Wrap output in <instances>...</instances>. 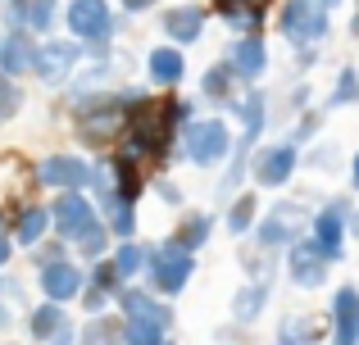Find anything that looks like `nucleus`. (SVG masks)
Masks as SVG:
<instances>
[{"label":"nucleus","mask_w":359,"mask_h":345,"mask_svg":"<svg viewBox=\"0 0 359 345\" xmlns=\"http://www.w3.org/2000/svg\"><path fill=\"white\" fill-rule=\"evenodd\" d=\"M309 213H314L309 200H300V195H282V200H273L269 209H259V223H255L250 241L259 250H269V255H287V250L309 232Z\"/></svg>","instance_id":"nucleus-1"},{"label":"nucleus","mask_w":359,"mask_h":345,"mask_svg":"<svg viewBox=\"0 0 359 345\" xmlns=\"http://www.w3.org/2000/svg\"><path fill=\"white\" fill-rule=\"evenodd\" d=\"M351 204H355L351 191H337V195H323V200L314 204V213H309V232L305 237L314 241V250L332 268L351 255Z\"/></svg>","instance_id":"nucleus-2"},{"label":"nucleus","mask_w":359,"mask_h":345,"mask_svg":"<svg viewBox=\"0 0 359 345\" xmlns=\"http://www.w3.org/2000/svg\"><path fill=\"white\" fill-rule=\"evenodd\" d=\"M232 127L223 118H191V123L177 132V160H187L191 169H223L232 160Z\"/></svg>","instance_id":"nucleus-3"},{"label":"nucleus","mask_w":359,"mask_h":345,"mask_svg":"<svg viewBox=\"0 0 359 345\" xmlns=\"http://www.w3.org/2000/svg\"><path fill=\"white\" fill-rule=\"evenodd\" d=\"M278 36L300 50V45H323L332 36V9L323 0H282L278 5Z\"/></svg>","instance_id":"nucleus-4"},{"label":"nucleus","mask_w":359,"mask_h":345,"mask_svg":"<svg viewBox=\"0 0 359 345\" xmlns=\"http://www.w3.org/2000/svg\"><path fill=\"white\" fill-rule=\"evenodd\" d=\"M141 273H146L150 291L168 300V295H182L187 282L196 277V255L168 237V241H159V246L146 250V268H141Z\"/></svg>","instance_id":"nucleus-5"},{"label":"nucleus","mask_w":359,"mask_h":345,"mask_svg":"<svg viewBox=\"0 0 359 345\" xmlns=\"http://www.w3.org/2000/svg\"><path fill=\"white\" fill-rule=\"evenodd\" d=\"M300 155H305V146H296L287 132L278 141H259L250 155V182L259 191H287L300 173Z\"/></svg>","instance_id":"nucleus-6"},{"label":"nucleus","mask_w":359,"mask_h":345,"mask_svg":"<svg viewBox=\"0 0 359 345\" xmlns=\"http://www.w3.org/2000/svg\"><path fill=\"white\" fill-rule=\"evenodd\" d=\"M78 64H82V41H73V36H55V41H41L32 50L27 73H32L36 82H46V87H64V82L78 73Z\"/></svg>","instance_id":"nucleus-7"},{"label":"nucleus","mask_w":359,"mask_h":345,"mask_svg":"<svg viewBox=\"0 0 359 345\" xmlns=\"http://www.w3.org/2000/svg\"><path fill=\"white\" fill-rule=\"evenodd\" d=\"M64 23H69L73 41H82V45H105L109 32H114V9H109V0H69Z\"/></svg>","instance_id":"nucleus-8"},{"label":"nucleus","mask_w":359,"mask_h":345,"mask_svg":"<svg viewBox=\"0 0 359 345\" xmlns=\"http://www.w3.org/2000/svg\"><path fill=\"white\" fill-rule=\"evenodd\" d=\"M282 273H287V282L296 286V291H323L327 277H332V264L314 250L309 237H300L296 246L282 255Z\"/></svg>","instance_id":"nucleus-9"},{"label":"nucleus","mask_w":359,"mask_h":345,"mask_svg":"<svg viewBox=\"0 0 359 345\" xmlns=\"http://www.w3.org/2000/svg\"><path fill=\"white\" fill-rule=\"evenodd\" d=\"M50 223H55V232L73 246V241H82L87 232L100 227V213H96V204H91L82 191H60V200L50 204Z\"/></svg>","instance_id":"nucleus-10"},{"label":"nucleus","mask_w":359,"mask_h":345,"mask_svg":"<svg viewBox=\"0 0 359 345\" xmlns=\"http://www.w3.org/2000/svg\"><path fill=\"white\" fill-rule=\"evenodd\" d=\"M223 59L232 64V73H237L241 87H259L264 73L273 69V55H269V41H264V36H232L228 50H223Z\"/></svg>","instance_id":"nucleus-11"},{"label":"nucleus","mask_w":359,"mask_h":345,"mask_svg":"<svg viewBox=\"0 0 359 345\" xmlns=\"http://www.w3.org/2000/svg\"><path fill=\"white\" fill-rule=\"evenodd\" d=\"M327 345H359V286L341 282L327 300Z\"/></svg>","instance_id":"nucleus-12"},{"label":"nucleus","mask_w":359,"mask_h":345,"mask_svg":"<svg viewBox=\"0 0 359 345\" xmlns=\"http://www.w3.org/2000/svg\"><path fill=\"white\" fill-rule=\"evenodd\" d=\"M205 27H210V9L196 5V0L173 5V9H164V14H159V32H164L173 45H196L205 36Z\"/></svg>","instance_id":"nucleus-13"},{"label":"nucleus","mask_w":359,"mask_h":345,"mask_svg":"<svg viewBox=\"0 0 359 345\" xmlns=\"http://www.w3.org/2000/svg\"><path fill=\"white\" fill-rule=\"evenodd\" d=\"M214 14L223 18V27L232 36H264L269 0H214Z\"/></svg>","instance_id":"nucleus-14"},{"label":"nucleus","mask_w":359,"mask_h":345,"mask_svg":"<svg viewBox=\"0 0 359 345\" xmlns=\"http://www.w3.org/2000/svg\"><path fill=\"white\" fill-rule=\"evenodd\" d=\"M87 177H91V164L82 155H46L36 164V182L50 186V191H78V186H87Z\"/></svg>","instance_id":"nucleus-15"},{"label":"nucleus","mask_w":359,"mask_h":345,"mask_svg":"<svg viewBox=\"0 0 359 345\" xmlns=\"http://www.w3.org/2000/svg\"><path fill=\"white\" fill-rule=\"evenodd\" d=\"M118 309L128 323H155V328H173V309L164 304V295H150L141 286H118Z\"/></svg>","instance_id":"nucleus-16"},{"label":"nucleus","mask_w":359,"mask_h":345,"mask_svg":"<svg viewBox=\"0 0 359 345\" xmlns=\"http://www.w3.org/2000/svg\"><path fill=\"white\" fill-rule=\"evenodd\" d=\"M36 282H41L46 300L64 304V300H78L82 291H87V273H82L78 264H69V259H60V264H46L36 268Z\"/></svg>","instance_id":"nucleus-17"},{"label":"nucleus","mask_w":359,"mask_h":345,"mask_svg":"<svg viewBox=\"0 0 359 345\" xmlns=\"http://www.w3.org/2000/svg\"><path fill=\"white\" fill-rule=\"evenodd\" d=\"M323 341H327V323H318L314 314H282L269 345H323Z\"/></svg>","instance_id":"nucleus-18"},{"label":"nucleus","mask_w":359,"mask_h":345,"mask_svg":"<svg viewBox=\"0 0 359 345\" xmlns=\"http://www.w3.org/2000/svg\"><path fill=\"white\" fill-rule=\"evenodd\" d=\"M269 304H273V282H245L232 291V323L237 328H255Z\"/></svg>","instance_id":"nucleus-19"},{"label":"nucleus","mask_w":359,"mask_h":345,"mask_svg":"<svg viewBox=\"0 0 359 345\" xmlns=\"http://www.w3.org/2000/svg\"><path fill=\"white\" fill-rule=\"evenodd\" d=\"M237 96H241V82H237V73H232V64H228V59H214L210 69L201 73V100L228 109Z\"/></svg>","instance_id":"nucleus-20"},{"label":"nucleus","mask_w":359,"mask_h":345,"mask_svg":"<svg viewBox=\"0 0 359 345\" xmlns=\"http://www.w3.org/2000/svg\"><path fill=\"white\" fill-rule=\"evenodd\" d=\"M146 78H150V87H177L187 78L182 45H155L146 55Z\"/></svg>","instance_id":"nucleus-21"},{"label":"nucleus","mask_w":359,"mask_h":345,"mask_svg":"<svg viewBox=\"0 0 359 345\" xmlns=\"http://www.w3.org/2000/svg\"><path fill=\"white\" fill-rule=\"evenodd\" d=\"M32 50H36V41L23 32V27L5 32V36H0V78H18V73H27Z\"/></svg>","instance_id":"nucleus-22"},{"label":"nucleus","mask_w":359,"mask_h":345,"mask_svg":"<svg viewBox=\"0 0 359 345\" xmlns=\"http://www.w3.org/2000/svg\"><path fill=\"white\" fill-rule=\"evenodd\" d=\"M255 223H259V191H237L228 200V209H223V227H228V237H250Z\"/></svg>","instance_id":"nucleus-23"},{"label":"nucleus","mask_w":359,"mask_h":345,"mask_svg":"<svg viewBox=\"0 0 359 345\" xmlns=\"http://www.w3.org/2000/svg\"><path fill=\"white\" fill-rule=\"evenodd\" d=\"M214 227H219V218H214L210 209H191V213H182V223H177V232H173V241H177V246H187V250L196 255V250L210 246Z\"/></svg>","instance_id":"nucleus-24"},{"label":"nucleus","mask_w":359,"mask_h":345,"mask_svg":"<svg viewBox=\"0 0 359 345\" xmlns=\"http://www.w3.org/2000/svg\"><path fill=\"white\" fill-rule=\"evenodd\" d=\"M323 109L327 114H337V109H359V69L355 64H341V69L332 73V87H327V96H323Z\"/></svg>","instance_id":"nucleus-25"},{"label":"nucleus","mask_w":359,"mask_h":345,"mask_svg":"<svg viewBox=\"0 0 359 345\" xmlns=\"http://www.w3.org/2000/svg\"><path fill=\"white\" fill-rule=\"evenodd\" d=\"M27 332H32L41 345L55 341V337H64V332H69V314H64V304H55V300L36 304V309L27 314Z\"/></svg>","instance_id":"nucleus-26"},{"label":"nucleus","mask_w":359,"mask_h":345,"mask_svg":"<svg viewBox=\"0 0 359 345\" xmlns=\"http://www.w3.org/2000/svg\"><path fill=\"white\" fill-rule=\"evenodd\" d=\"M105 232H114L118 241H132V232H137V204H132V195H105Z\"/></svg>","instance_id":"nucleus-27"},{"label":"nucleus","mask_w":359,"mask_h":345,"mask_svg":"<svg viewBox=\"0 0 359 345\" xmlns=\"http://www.w3.org/2000/svg\"><path fill=\"white\" fill-rule=\"evenodd\" d=\"M50 209L46 204H27L23 213L14 218V241H23V246H36V241H46V232H50Z\"/></svg>","instance_id":"nucleus-28"},{"label":"nucleus","mask_w":359,"mask_h":345,"mask_svg":"<svg viewBox=\"0 0 359 345\" xmlns=\"http://www.w3.org/2000/svg\"><path fill=\"white\" fill-rule=\"evenodd\" d=\"M300 169H309V173H337V169H346V155H341V146H337V141H323V136H318L314 146H305Z\"/></svg>","instance_id":"nucleus-29"},{"label":"nucleus","mask_w":359,"mask_h":345,"mask_svg":"<svg viewBox=\"0 0 359 345\" xmlns=\"http://www.w3.org/2000/svg\"><path fill=\"white\" fill-rule=\"evenodd\" d=\"M78 345H123V323H87V328L78 332Z\"/></svg>","instance_id":"nucleus-30"},{"label":"nucleus","mask_w":359,"mask_h":345,"mask_svg":"<svg viewBox=\"0 0 359 345\" xmlns=\"http://www.w3.org/2000/svg\"><path fill=\"white\" fill-rule=\"evenodd\" d=\"M55 14H60V9H55V0H27V18H23V27L27 32H50L55 27Z\"/></svg>","instance_id":"nucleus-31"},{"label":"nucleus","mask_w":359,"mask_h":345,"mask_svg":"<svg viewBox=\"0 0 359 345\" xmlns=\"http://www.w3.org/2000/svg\"><path fill=\"white\" fill-rule=\"evenodd\" d=\"M109 259H114L118 277H132V273H141V268H146V250H141L137 241H123V246H118Z\"/></svg>","instance_id":"nucleus-32"},{"label":"nucleus","mask_w":359,"mask_h":345,"mask_svg":"<svg viewBox=\"0 0 359 345\" xmlns=\"http://www.w3.org/2000/svg\"><path fill=\"white\" fill-rule=\"evenodd\" d=\"M123 345H164V328H155V323H128V318H123Z\"/></svg>","instance_id":"nucleus-33"},{"label":"nucleus","mask_w":359,"mask_h":345,"mask_svg":"<svg viewBox=\"0 0 359 345\" xmlns=\"http://www.w3.org/2000/svg\"><path fill=\"white\" fill-rule=\"evenodd\" d=\"M309 105H314V82L296 78V82H291V91H287V118H296L300 109H309Z\"/></svg>","instance_id":"nucleus-34"},{"label":"nucleus","mask_w":359,"mask_h":345,"mask_svg":"<svg viewBox=\"0 0 359 345\" xmlns=\"http://www.w3.org/2000/svg\"><path fill=\"white\" fill-rule=\"evenodd\" d=\"M159 114H164V123L173 127V132H182V127L196 118V105L191 100H168V105H159Z\"/></svg>","instance_id":"nucleus-35"},{"label":"nucleus","mask_w":359,"mask_h":345,"mask_svg":"<svg viewBox=\"0 0 359 345\" xmlns=\"http://www.w3.org/2000/svg\"><path fill=\"white\" fill-rule=\"evenodd\" d=\"M91 286H100V291H109V295H118V286H123V277H118V268H114V259H96V273H91Z\"/></svg>","instance_id":"nucleus-36"},{"label":"nucleus","mask_w":359,"mask_h":345,"mask_svg":"<svg viewBox=\"0 0 359 345\" xmlns=\"http://www.w3.org/2000/svg\"><path fill=\"white\" fill-rule=\"evenodd\" d=\"M18 105H23V91H18V82H14V78H0V123L18 114Z\"/></svg>","instance_id":"nucleus-37"},{"label":"nucleus","mask_w":359,"mask_h":345,"mask_svg":"<svg viewBox=\"0 0 359 345\" xmlns=\"http://www.w3.org/2000/svg\"><path fill=\"white\" fill-rule=\"evenodd\" d=\"M105 227H96V232H87L82 241H73V250H78L82 259H105Z\"/></svg>","instance_id":"nucleus-38"},{"label":"nucleus","mask_w":359,"mask_h":345,"mask_svg":"<svg viewBox=\"0 0 359 345\" xmlns=\"http://www.w3.org/2000/svg\"><path fill=\"white\" fill-rule=\"evenodd\" d=\"M296 55V78H309V73L318 69V59H323V45H300V50H291Z\"/></svg>","instance_id":"nucleus-39"},{"label":"nucleus","mask_w":359,"mask_h":345,"mask_svg":"<svg viewBox=\"0 0 359 345\" xmlns=\"http://www.w3.org/2000/svg\"><path fill=\"white\" fill-rule=\"evenodd\" d=\"M69 255V246H64V241H36V268H46V264H60V259Z\"/></svg>","instance_id":"nucleus-40"},{"label":"nucleus","mask_w":359,"mask_h":345,"mask_svg":"<svg viewBox=\"0 0 359 345\" xmlns=\"http://www.w3.org/2000/svg\"><path fill=\"white\" fill-rule=\"evenodd\" d=\"M109 300H114V295L100 291V286H87V291H82V309H87V314H105Z\"/></svg>","instance_id":"nucleus-41"},{"label":"nucleus","mask_w":359,"mask_h":345,"mask_svg":"<svg viewBox=\"0 0 359 345\" xmlns=\"http://www.w3.org/2000/svg\"><path fill=\"white\" fill-rule=\"evenodd\" d=\"M155 195H159L164 204H182V191H177V186L168 182V177H159V182H155Z\"/></svg>","instance_id":"nucleus-42"},{"label":"nucleus","mask_w":359,"mask_h":345,"mask_svg":"<svg viewBox=\"0 0 359 345\" xmlns=\"http://www.w3.org/2000/svg\"><path fill=\"white\" fill-rule=\"evenodd\" d=\"M346 186H351V195H359V146H355L351 160H346Z\"/></svg>","instance_id":"nucleus-43"},{"label":"nucleus","mask_w":359,"mask_h":345,"mask_svg":"<svg viewBox=\"0 0 359 345\" xmlns=\"http://www.w3.org/2000/svg\"><path fill=\"white\" fill-rule=\"evenodd\" d=\"M18 295H23V286L14 277H0V300H18Z\"/></svg>","instance_id":"nucleus-44"},{"label":"nucleus","mask_w":359,"mask_h":345,"mask_svg":"<svg viewBox=\"0 0 359 345\" xmlns=\"http://www.w3.org/2000/svg\"><path fill=\"white\" fill-rule=\"evenodd\" d=\"M346 36L359 41V0H351V18H346Z\"/></svg>","instance_id":"nucleus-45"},{"label":"nucleus","mask_w":359,"mask_h":345,"mask_svg":"<svg viewBox=\"0 0 359 345\" xmlns=\"http://www.w3.org/2000/svg\"><path fill=\"white\" fill-rule=\"evenodd\" d=\"M128 14H146V9H155V0H118Z\"/></svg>","instance_id":"nucleus-46"},{"label":"nucleus","mask_w":359,"mask_h":345,"mask_svg":"<svg viewBox=\"0 0 359 345\" xmlns=\"http://www.w3.org/2000/svg\"><path fill=\"white\" fill-rule=\"evenodd\" d=\"M351 241H359V195H355V204H351Z\"/></svg>","instance_id":"nucleus-47"},{"label":"nucleus","mask_w":359,"mask_h":345,"mask_svg":"<svg viewBox=\"0 0 359 345\" xmlns=\"http://www.w3.org/2000/svg\"><path fill=\"white\" fill-rule=\"evenodd\" d=\"M5 264H9V241L0 237V268H5Z\"/></svg>","instance_id":"nucleus-48"},{"label":"nucleus","mask_w":359,"mask_h":345,"mask_svg":"<svg viewBox=\"0 0 359 345\" xmlns=\"http://www.w3.org/2000/svg\"><path fill=\"white\" fill-rule=\"evenodd\" d=\"M46 345H73V332H64V337H55V341H46Z\"/></svg>","instance_id":"nucleus-49"},{"label":"nucleus","mask_w":359,"mask_h":345,"mask_svg":"<svg viewBox=\"0 0 359 345\" xmlns=\"http://www.w3.org/2000/svg\"><path fill=\"white\" fill-rule=\"evenodd\" d=\"M0 328H9V309H5V304H0Z\"/></svg>","instance_id":"nucleus-50"},{"label":"nucleus","mask_w":359,"mask_h":345,"mask_svg":"<svg viewBox=\"0 0 359 345\" xmlns=\"http://www.w3.org/2000/svg\"><path fill=\"white\" fill-rule=\"evenodd\" d=\"M323 5H327V9H337V5H351V0H323Z\"/></svg>","instance_id":"nucleus-51"}]
</instances>
